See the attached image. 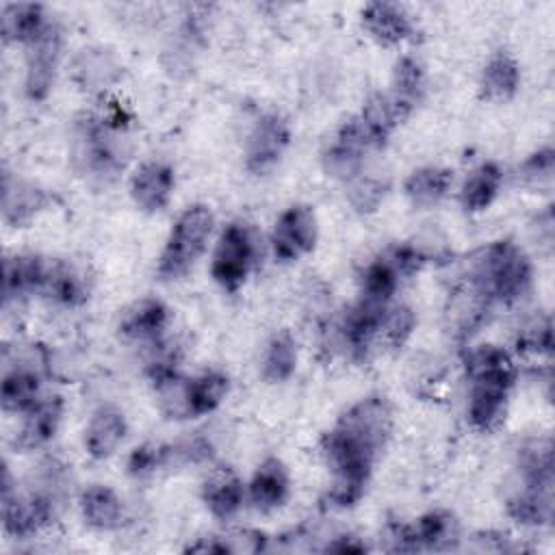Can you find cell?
I'll list each match as a JSON object with an SVG mask.
<instances>
[{"label": "cell", "mask_w": 555, "mask_h": 555, "mask_svg": "<svg viewBox=\"0 0 555 555\" xmlns=\"http://www.w3.org/2000/svg\"><path fill=\"white\" fill-rule=\"evenodd\" d=\"M425 89H427V72L421 59L414 54H401L392 67V78L388 89L392 98L412 113L423 100Z\"/></svg>", "instance_id": "f546056e"}, {"label": "cell", "mask_w": 555, "mask_h": 555, "mask_svg": "<svg viewBox=\"0 0 555 555\" xmlns=\"http://www.w3.org/2000/svg\"><path fill=\"white\" fill-rule=\"evenodd\" d=\"M169 466V444L141 442L137 444L126 460V470L134 479L152 477L156 470Z\"/></svg>", "instance_id": "74e56055"}, {"label": "cell", "mask_w": 555, "mask_h": 555, "mask_svg": "<svg viewBox=\"0 0 555 555\" xmlns=\"http://www.w3.org/2000/svg\"><path fill=\"white\" fill-rule=\"evenodd\" d=\"M288 494H291V477L284 462L273 455L264 457L256 466L247 483L249 503L258 512H273L288 501Z\"/></svg>", "instance_id": "e0dca14e"}, {"label": "cell", "mask_w": 555, "mask_h": 555, "mask_svg": "<svg viewBox=\"0 0 555 555\" xmlns=\"http://www.w3.org/2000/svg\"><path fill=\"white\" fill-rule=\"evenodd\" d=\"M364 33L384 48H399L418 39V26L405 7L397 2H369L360 11Z\"/></svg>", "instance_id": "30bf717a"}, {"label": "cell", "mask_w": 555, "mask_h": 555, "mask_svg": "<svg viewBox=\"0 0 555 555\" xmlns=\"http://www.w3.org/2000/svg\"><path fill=\"white\" fill-rule=\"evenodd\" d=\"M553 173H555V150L551 145L538 147L518 165V180L531 189H542L551 184Z\"/></svg>", "instance_id": "f35d334b"}, {"label": "cell", "mask_w": 555, "mask_h": 555, "mask_svg": "<svg viewBox=\"0 0 555 555\" xmlns=\"http://www.w3.org/2000/svg\"><path fill=\"white\" fill-rule=\"evenodd\" d=\"M453 186V171L438 165H425L414 169L403 180V195L414 208H434L440 204Z\"/></svg>", "instance_id": "d4e9b609"}, {"label": "cell", "mask_w": 555, "mask_h": 555, "mask_svg": "<svg viewBox=\"0 0 555 555\" xmlns=\"http://www.w3.org/2000/svg\"><path fill=\"white\" fill-rule=\"evenodd\" d=\"M297 340L288 330H280L275 332L262 351V360H260V371L262 377L269 384H284L293 377L295 369H297Z\"/></svg>", "instance_id": "4dcf8cb0"}, {"label": "cell", "mask_w": 555, "mask_h": 555, "mask_svg": "<svg viewBox=\"0 0 555 555\" xmlns=\"http://www.w3.org/2000/svg\"><path fill=\"white\" fill-rule=\"evenodd\" d=\"M258 236L245 221H230L215 243L210 278L225 293H236L258 262Z\"/></svg>", "instance_id": "5b68a950"}, {"label": "cell", "mask_w": 555, "mask_h": 555, "mask_svg": "<svg viewBox=\"0 0 555 555\" xmlns=\"http://www.w3.org/2000/svg\"><path fill=\"white\" fill-rule=\"evenodd\" d=\"M336 427L379 455L392 431V408L382 395L362 397L338 416Z\"/></svg>", "instance_id": "ba28073f"}, {"label": "cell", "mask_w": 555, "mask_h": 555, "mask_svg": "<svg viewBox=\"0 0 555 555\" xmlns=\"http://www.w3.org/2000/svg\"><path fill=\"white\" fill-rule=\"evenodd\" d=\"M516 349L522 356L548 358L553 351V325L548 314H535L518 330Z\"/></svg>", "instance_id": "8d00e7d4"}, {"label": "cell", "mask_w": 555, "mask_h": 555, "mask_svg": "<svg viewBox=\"0 0 555 555\" xmlns=\"http://www.w3.org/2000/svg\"><path fill=\"white\" fill-rule=\"evenodd\" d=\"M464 371L470 384L466 416L473 429L494 431L509 405V395L516 384V360L499 345H479L466 351Z\"/></svg>", "instance_id": "6da1fadb"}, {"label": "cell", "mask_w": 555, "mask_h": 555, "mask_svg": "<svg viewBox=\"0 0 555 555\" xmlns=\"http://www.w3.org/2000/svg\"><path fill=\"white\" fill-rule=\"evenodd\" d=\"M230 379L223 371L206 369L186 379V414L199 418L215 412L228 397Z\"/></svg>", "instance_id": "484cf974"}, {"label": "cell", "mask_w": 555, "mask_h": 555, "mask_svg": "<svg viewBox=\"0 0 555 555\" xmlns=\"http://www.w3.org/2000/svg\"><path fill=\"white\" fill-rule=\"evenodd\" d=\"M126 134L100 113H82L72 128V163L76 171L91 182H113L130 156Z\"/></svg>", "instance_id": "3957f363"}, {"label": "cell", "mask_w": 555, "mask_h": 555, "mask_svg": "<svg viewBox=\"0 0 555 555\" xmlns=\"http://www.w3.org/2000/svg\"><path fill=\"white\" fill-rule=\"evenodd\" d=\"M41 293L61 308H80L89 301L87 273L69 260H50Z\"/></svg>", "instance_id": "d6986e66"}, {"label": "cell", "mask_w": 555, "mask_h": 555, "mask_svg": "<svg viewBox=\"0 0 555 555\" xmlns=\"http://www.w3.org/2000/svg\"><path fill=\"white\" fill-rule=\"evenodd\" d=\"M520 63L507 50H496L488 56L479 72V95L488 102H507L518 93Z\"/></svg>", "instance_id": "7402d4cb"}, {"label": "cell", "mask_w": 555, "mask_h": 555, "mask_svg": "<svg viewBox=\"0 0 555 555\" xmlns=\"http://www.w3.org/2000/svg\"><path fill=\"white\" fill-rule=\"evenodd\" d=\"M117 65L104 50H85L76 61V74L85 87H106L117 76Z\"/></svg>", "instance_id": "ab89813d"}, {"label": "cell", "mask_w": 555, "mask_h": 555, "mask_svg": "<svg viewBox=\"0 0 555 555\" xmlns=\"http://www.w3.org/2000/svg\"><path fill=\"white\" fill-rule=\"evenodd\" d=\"M171 321L169 306L158 297H143L134 301L119 321V332L124 338L141 345H154L165 338Z\"/></svg>", "instance_id": "4fadbf2b"}, {"label": "cell", "mask_w": 555, "mask_h": 555, "mask_svg": "<svg viewBox=\"0 0 555 555\" xmlns=\"http://www.w3.org/2000/svg\"><path fill=\"white\" fill-rule=\"evenodd\" d=\"M52 17L43 4L37 2H9L0 13V35L4 46H30L48 26Z\"/></svg>", "instance_id": "ffe728a7"}, {"label": "cell", "mask_w": 555, "mask_h": 555, "mask_svg": "<svg viewBox=\"0 0 555 555\" xmlns=\"http://www.w3.org/2000/svg\"><path fill=\"white\" fill-rule=\"evenodd\" d=\"M418 551H449L460 540V527L451 512L429 509L412 522Z\"/></svg>", "instance_id": "1f68e13d"}, {"label": "cell", "mask_w": 555, "mask_h": 555, "mask_svg": "<svg viewBox=\"0 0 555 555\" xmlns=\"http://www.w3.org/2000/svg\"><path fill=\"white\" fill-rule=\"evenodd\" d=\"M358 115L366 124L371 134L382 145H386L390 134L410 117V111L401 106L390 91H375L364 100Z\"/></svg>", "instance_id": "4316f807"}, {"label": "cell", "mask_w": 555, "mask_h": 555, "mask_svg": "<svg viewBox=\"0 0 555 555\" xmlns=\"http://www.w3.org/2000/svg\"><path fill=\"white\" fill-rule=\"evenodd\" d=\"M65 403L61 397H41L30 410L22 414V425L15 436V447L33 451L46 447L59 431Z\"/></svg>", "instance_id": "9a60e30c"}, {"label": "cell", "mask_w": 555, "mask_h": 555, "mask_svg": "<svg viewBox=\"0 0 555 555\" xmlns=\"http://www.w3.org/2000/svg\"><path fill=\"white\" fill-rule=\"evenodd\" d=\"M319 238L317 212L310 204H291L273 223L269 243L278 262H295L308 256Z\"/></svg>", "instance_id": "8992f818"}, {"label": "cell", "mask_w": 555, "mask_h": 555, "mask_svg": "<svg viewBox=\"0 0 555 555\" xmlns=\"http://www.w3.org/2000/svg\"><path fill=\"white\" fill-rule=\"evenodd\" d=\"M492 306L518 304L533 286V262L512 238H499L477 251L466 278Z\"/></svg>", "instance_id": "7a4b0ae2"}, {"label": "cell", "mask_w": 555, "mask_h": 555, "mask_svg": "<svg viewBox=\"0 0 555 555\" xmlns=\"http://www.w3.org/2000/svg\"><path fill=\"white\" fill-rule=\"evenodd\" d=\"M384 548L390 553H414L418 551L412 525L392 520L384 529Z\"/></svg>", "instance_id": "b9f144b4"}, {"label": "cell", "mask_w": 555, "mask_h": 555, "mask_svg": "<svg viewBox=\"0 0 555 555\" xmlns=\"http://www.w3.org/2000/svg\"><path fill=\"white\" fill-rule=\"evenodd\" d=\"M215 232V212L208 204L186 206L173 221L165 245L158 254L156 275L163 282H173L186 275L208 249Z\"/></svg>", "instance_id": "277c9868"}, {"label": "cell", "mask_w": 555, "mask_h": 555, "mask_svg": "<svg viewBox=\"0 0 555 555\" xmlns=\"http://www.w3.org/2000/svg\"><path fill=\"white\" fill-rule=\"evenodd\" d=\"M507 516L522 527H544L553 520V488L518 486L505 503Z\"/></svg>", "instance_id": "83f0119b"}, {"label": "cell", "mask_w": 555, "mask_h": 555, "mask_svg": "<svg viewBox=\"0 0 555 555\" xmlns=\"http://www.w3.org/2000/svg\"><path fill=\"white\" fill-rule=\"evenodd\" d=\"M399 282H401V275L397 273L392 262L382 254L364 267V271L360 275L358 297L382 304V306H390L392 297L399 288Z\"/></svg>", "instance_id": "d6a6232c"}, {"label": "cell", "mask_w": 555, "mask_h": 555, "mask_svg": "<svg viewBox=\"0 0 555 555\" xmlns=\"http://www.w3.org/2000/svg\"><path fill=\"white\" fill-rule=\"evenodd\" d=\"M505 173L496 160L479 163L460 186V204L466 212H481L494 204L501 193Z\"/></svg>", "instance_id": "cb8c5ba5"}, {"label": "cell", "mask_w": 555, "mask_h": 555, "mask_svg": "<svg viewBox=\"0 0 555 555\" xmlns=\"http://www.w3.org/2000/svg\"><path fill=\"white\" fill-rule=\"evenodd\" d=\"M384 256L392 262V267L397 269V273L401 278H410V275L418 273L429 262L427 251L414 243H397V245L388 247L384 251Z\"/></svg>", "instance_id": "60d3db41"}, {"label": "cell", "mask_w": 555, "mask_h": 555, "mask_svg": "<svg viewBox=\"0 0 555 555\" xmlns=\"http://www.w3.org/2000/svg\"><path fill=\"white\" fill-rule=\"evenodd\" d=\"M414 330L416 312L408 304H390L382 319L377 340H382L390 349H401L410 340Z\"/></svg>", "instance_id": "d590c367"}, {"label": "cell", "mask_w": 555, "mask_h": 555, "mask_svg": "<svg viewBox=\"0 0 555 555\" xmlns=\"http://www.w3.org/2000/svg\"><path fill=\"white\" fill-rule=\"evenodd\" d=\"M386 193H388V180L366 171H362L360 176H356L345 184V197L358 215L375 212L386 199Z\"/></svg>", "instance_id": "e575fe53"}, {"label": "cell", "mask_w": 555, "mask_h": 555, "mask_svg": "<svg viewBox=\"0 0 555 555\" xmlns=\"http://www.w3.org/2000/svg\"><path fill=\"white\" fill-rule=\"evenodd\" d=\"M245 496L247 486H243L241 477L228 466L212 470L202 486V501L217 520L234 518L241 512Z\"/></svg>", "instance_id": "44dd1931"}, {"label": "cell", "mask_w": 555, "mask_h": 555, "mask_svg": "<svg viewBox=\"0 0 555 555\" xmlns=\"http://www.w3.org/2000/svg\"><path fill=\"white\" fill-rule=\"evenodd\" d=\"M4 364L7 366L0 382L2 410L11 414H24L43 397V364H35L33 358H22L13 364Z\"/></svg>", "instance_id": "7c38bea8"}, {"label": "cell", "mask_w": 555, "mask_h": 555, "mask_svg": "<svg viewBox=\"0 0 555 555\" xmlns=\"http://www.w3.org/2000/svg\"><path fill=\"white\" fill-rule=\"evenodd\" d=\"M63 54V30L52 20V24L26 46V72H24V93L30 102H43L56 80L59 63Z\"/></svg>", "instance_id": "9c48e42d"}, {"label": "cell", "mask_w": 555, "mask_h": 555, "mask_svg": "<svg viewBox=\"0 0 555 555\" xmlns=\"http://www.w3.org/2000/svg\"><path fill=\"white\" fill-rule=\"evenodd\" d=\"M50 204V195L46 189L11 178L9 171L2 176V219L11 228H24L30 223L46 206Z\"/></svg>", "instance_id": "ac0fdd59"}, {"label": "cell", "mask_w": 555, "mask_h": 555, "mask_svg": "<svg viewBox=\"0 0 555 555\" xmlns=\"http://www.w3.org/2000/svg\"><path fill=\"white\" fill-rule=\"evenodd\" d=\"M128 434V421L121 408L113 403H104L93 410L89 423L85 427L82 444L91 460L111 457Z\"/></svg>", "instance_id": "5bb4252c"}, {"label": "cell", "mask_w": 555, "mask_h": 555, "mask_svg": "<svg viewBox=\"0 0 555 555\" xmlns=\"http://www.w3.org/2000/svg\"><path fill=\"white\" fill-rule=\"evenodd\" d=\"M516 470L520 486L553 488V444L548 438H531L518 449Z\"/></svg>", "instance_id": "f1b7e54d"}, {"label": "cell", "mask_w": 555, "mask_h": 555, "mask_svg": "<svg viewBox=\"0 0 555 555\" xmlns=\"http://www.w3.org/2000/svg\"><path fill=\"white\" fill-rule=\"evenodd\" d=\"M130 199L145 212L156 215L165 210L173 197L176 171L165 160H145L130 176Z\"/></svg>", "instance_id": "8fae6325"}, {"label": "cell", "mask_w": 555, "mask_h": 555, "mask_svg": "<svg viewBox=\"0 0 555 555\" xmlns=\"http://www.w3.org/2000/svg\"><path fill=\"white\" fill-rule=\"evenodd\" d=\"M323 551H325V553H340V555H345V553H349V555H360V553H366L369 546L364 544V540H360V538L353 535V533H340V535H336L332 542H327Z\"/></svg>", "instance_id": "7bdbcfd3"}, {"label": "cell", "mask_w": 555, "mask_h": 555, "mask_svg": "<svg viewBox=\"0 0 555 555\" xmlns=\"http://www.w3.org/2000/svg\"><path fill=\"white\" fill-rule=\"evenodd\" d=\"M364 160H366L364 152L338 141L336 137L321 152V167L325 176L345 184L364 171Z\"/></svg>", "instance_id": "836d02e7"}, {"label": "cell", "mask_w": 555, "mask_h": 555, "mask_svg": "<svg viewBox=\"0 0 555 555\" xmlns=\"http://www.w3.org/2000/svg\"><path fill=\"white\" fill-rule=\"evenodd\" d=\"M80 516L95 531H115L121 527L126 509L121 496L104 483H93L80 492Z\"/></svg>", "instance_id": "603a6c76"}, {"label": "cell", "mask_w": 555, "mask_h": 555, "mask_svg": "<svg viewBox=\"0 0 555 555\" xmlns=\"http://www.w3.org/2000/svg\"><path fill=\"white\" fill-rule=\"evenodd\" d=\"M48 262L39 254L20 251L4 258L2 264V297L4 304L17 301L33 293H41Z\"/></svg>", "instance_id": "2e32d148"}, {"label": "cell", "mask_w": 555, "mask_h": 555, "mask_svg": "<svg viewBox=\"0 0 555 555\" xmlns=\"http://www.w3.org/2000/svg\"><path fill=\"white\" fill-rule=\"evenodd\" d=\"M291 126L284 115L267 111L256 117L245 141V169L254 176L273 171L291 145Z\"/></svg>", "instance_id": "52a82bcc"}]
</instances>
